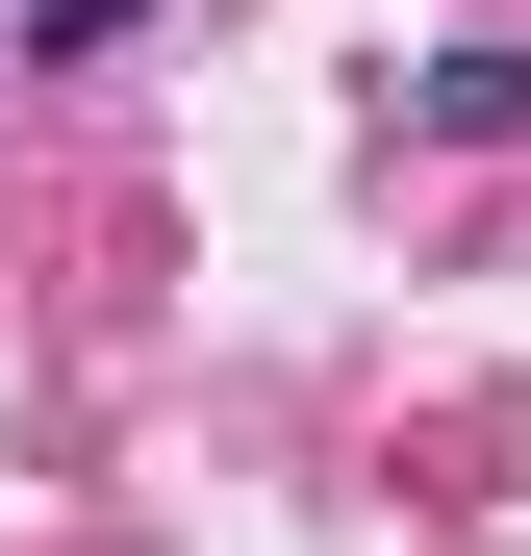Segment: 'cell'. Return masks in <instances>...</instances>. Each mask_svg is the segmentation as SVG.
<instances>
[{
  "instance_id": "2",
  "label": "cell",
  "mask_w": 531,
  "mask_h": 556,
  "mask_svg": "<svg viewBox=\"0 0 531 556\" xmlns=\"http://www.w3.org/2000/svg\"><path fill=\"white\" fill-rule=\"evenodd\" d=\"M26 26H51V51H127V26H152V0H26Z\"/></svg>"
},
{
  "instance_id": "1",
  "label": "cell",
  "mask_w": 531,
  "mask_h": 556,
  "mask_svg": "<svg viewBox=\"0 0 531 556\" xmlns=\"http://www.w3.org/2000/svg\"><path fill=\"white\" fill-rule=\"evenodd\" d=\"M405 127H430V152H531V51H430Z\"/></svg>"
}]
</instances>
